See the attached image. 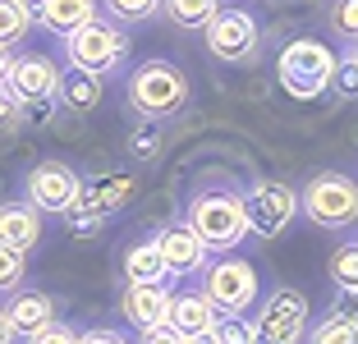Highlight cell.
Here are the masks:
<instances>
[{
	"mask_svg": "<svg viewBox=\"0 0 358 344\" xmlns=\"http://www.w3.org/2000/svg\"><path fill=\"white\" fill-rule=\"evenodd\" d=\"M184 225L198 234V243L207 252H234L243 243V234H248V225H243V193L230 184L198 188Z\"/></svg>",
	"mask_w": 358,
	"mask_h": 344,
	"instance_id": "6da1fadb",
	"label": "cell"
},
{
	"mask_svg": "<svg viewBox=\"0 0 358 344\" xmlns=\"http://www.w3.org/2000/svg\"><path fill=\"white\" fill-rule=\"evenodd\" d=\"M340 55L317 37H294L275 55V83L285 87V96L294 101H322L331 92V73H336Z\"/></svg>",
	"mask_w": 358,
	"mask_h": 344,
	"instance_id": "7a4b0ae2",
	"label": "cell"
},
{
	"mask_svg": "<svg viewBox=\"0 0 358 344\" xmlns=\"http://www.w3.org/2000/svg\"><path fill=\"white\" fill-rule=\"evenodd\" d=\"M198 275H202V289L198 294L221 317H243L257 303V289H262L257 266L248 257H234V252H216V257H211Z\"/></svg>",
	"mask_w": 358,
	"mask_h": 344,
	"instance_id": "3957f363",
	"label": "cell"
},
{
	"mask_svg": "<svg viewBox=\"0 0 358 344\" xmlns=\"http://www.w3.org/2000/svg\"><path fill=\"white\" fill-rule=\"evenodd\" d=\"M129 106L148 120H170L189 106V78L170 60H148L129 73Z\"/></svg>",
	"mask_w": 358,
	"mask_h": 344,
	"instance_id": "277c9868",
	"label": "cell"
},
{
	"mask_svg": "<svg viewBox=\"0 0 358 344\" xmlns=\"http://www.w3.org/2000/svg\"><path fill=\"white\" fill-rule=\"evenodd\" d=\"M299 207H303L322 229L358 225V179L340 175V170H322V175H313L308 188L299 193Z\"/></svg>",
	"mask_w": 358,
	"mask_h": 344,
	"instance_id": "5b68a950",
	"label": "cell"
},
{
	"mask_svg": "<svg viewBox=\"0 0 358 344\" xmlns=\"http://www.w3.org/2000/svg\"><path fill=\"white\" fill-rule=\"evenodd\" d=\"M64 55H69V64L74 69H87V73H110V69H120L124 64V55H129V37L115 28L110 19H101L96 14L92 23H83V28H74L69 37H64Z\"/></svg>",
	"mask_w": 358,
	"mask_h": 344,
	"instance_id": "8992f818",
	"label": "cell"
},
{
	"mask_svg": "<svg viewBox=\"0 0 358 344\" xmlns=\"http://www.w3.org/2000/svg\"><path fill=\"white\" fill-rule=\"evenodd\" d=\"M299 216V193L285 179H257L243 193V225L257 239H275L289 229V220Z\"/></svg>",
	"mask_w": 358,
	"mask_h": 344,
	"instance_id": "52a82bcc",
	"label": "cell"
},
{
	"mask_svg": "<svg viewBox=\"0 0 358 344\" xmlns=\"http://www.w3.org/2000/svg\"><path fill=\"white\" fill-rule=\"evenodd\" d=\"M262 46V28L248 10H216L207 23V51L221 64H248Z\"/></svg>",
	"mask_w": 358,
	"mask_h": 344,
	"instance_id": "ba28073f",
	"label": "cell"
},
{
	"mask_svg": "<svg viewBox=\"0 0 358 344\" xmlns=\"http://www.w3.org/2000/svg\"><path fill=\"white\" fill-rule=\"evenodd\" d=\"M303 331H308V299L299 289H275L253 317V335L262 344H299Z\"/></svg>",
	"mask_w": 358,
	"mask_h": 344,
	"instance_id": "9c48e42d",
	"label": "cell"
},
{
	"mask_svg": "<svg viewBox=\"0 0 358 344\" xmlns=\"http://www.w3.org/2000/svg\"><path fill=\"white\" fill-rule=\"evenodd\" d=\"M78 188H83V179H78L74 166H64V161H42V166H32L28 175V198L37 211H60V216H69L78 202Z\"/></svg>",
	"mask_w": 358,
	"mask_h": 344,
	"instance_id": "30bf717a",
	"label": "cell"
},
{
	"mask_svg": "<svg viewBox=\"0 0 358 344\" xmlns=\"http://www.w3.org/2000/svg\"><path fill=\"white\" fill-rule=\"evenodd\" d=\"M55 83H60V64H55L46 51H23V55H14L10 78H5V87L19 96V106H28V101H51V96H55Z\"/></svg>",
	"mask_w": 358,
	"mask_h": 344,
	"instance_id": "8fae6325",
	"label": "cell"
},
{
	"mask_svg": "<svg viewBox=\"0 0 358 344\" xmlns=\"http://www.w3.org/2000/svg\"><path fill=\"white\" fill-rule=\"evenodd\" d=\"M138 175H101L96 184H83L78 188V202H74V211H83V216H110V211H124L129 202L138 198Z\"/></svg>",
	"mask_w": 358,
	"mask_h": 344,
	"instance_id": "7c38bea8",
	"label": "cell"
},
{
	"mask_svg": "<svg viewBox=\"0 0 358 344\" xmlns=\"http://www.w3.org/2000/svg\"><path fill=\"white\" fill-rule=\"evenodd\" d=\"M157 248H161V261H166V275H198L211 257L189 225H166L157 234Z\"/></svg>",
	"mask_w": 358,
	"mask_h": 344,
	"instance_id": "4fadbf2b",
	"label": "cell"
},
{
	"mask_svg": "<svg viewBox=\"0 0 358 344\" xmlns=\"http://www.w3.org/2000/svg\"><path fill=\"white\" fill-rule=\"evenodd\" d=\"M0 313H5V322H10L14 335L28 340V335H37L42 326L55 322V303H51V294H42V289H14Z\"/></svg>",
	"mask_w": 358,
	"mask_h": 344,
	"instance_id": "5bb4252c",
	"label": "cell"
},
{
	"mask_svg": "<svg viewBox=\"0 0 358 344\" xmlns=\"http://www.w3.org/2000/svg\"><path fill=\"white\" fill-rule=\"evenodd\" d=\"M23 10L32 23H46L51 32L69 37L74 28L96 19V0H23Z\"/></svg>",
	"mask_w": 358,
	"mask_h": 344,
	"instance_id": "9a60e30c",
	"label": "cell"
},
{
	"mask_svg": "<svg viewBox=\"0 0 358 344\" xmlns=\"http://www.w3.org/2000/svg\"><path fill=\"white\" fill-rule=\"evenodd\" d=\"M166 308H170L166 285H124V294H120V317L134 331H148V326L166 322Z\"/></svg>",
	"mask_w": 358,
	"mask_h": 344,
	"instance_id": "2e32d148",
	"label": "cell"
},
{
	"mask_svg": "<svg viewBox=\"0 0 358 344\" xmlns=\"http://www.w3.org/2000/svg\"><path fill=\"white\" fill-rule=\"evenodd\" d=\"M42 239V211L32 202H0V243L28 257Z\"/></svg>",
	"mask_w": 358,
	"mask_h": 344,
	"instance_id": "e0dca14e",
	"label": "cell"
},
{
	"mask_svg": "<svg viewBox=\"0 0 358 344\" xmlns=\"http://www.w3.org/2000/svg\"><path fill=\"white\" fill-rule=\"evenodd\" d=\"M216 322H221V313L211 308L207 299H202L198 289H184V294H170V308H166V326H175L184 340L189 335H207L216 331Z\"/></svg>",
	"mask_w": 358,
	"mask_h": 344,
	"instance_id": "ac0fdd59",
	"label": "cell"
},
{
	"mask_svg": "<svg viewBox=\"0 0 358 344\" xmlns=\"http://www.w3.org/2000/svg\"><path fill=\"white\" fill-rule=\"evenodd\" d=\"M124 285H166V261H161L157 239H143V243H129L124 248Z\"/></svg>",
	"mask_w": 358,
	"mask_h": 344,
	"instance_id": "d6986e66",
	"label": "cell"
},
{
	"mask_svg": "<svg viewBox=\"0 0 358 344\" xmlns=\"http://www.w3.org/2000/svg\"><path fill=\"white\" fill-rule=\"evenodd\" d=\"M55 96H60L55 106H64V110H74V115H87L101 106V78L87 69H69V73H60Z\"/></svg>",
	"mask_w": 358,
	"mask_h": 344,
	"instance_id": "ffe728a7",
	"label": "cell"
},
{
	"mask_svg": "<svg viewBox=\"0 0 358 344\" xmlns=\"http://www.w3.org/2000/svg\"><path fill=\"white\" fill-rule=\"evenodd\" d=\"M216 10H221V0H161V14L175 28H207Z\"/></svg>",
	"mask_w": 358,
	"mask_h": 344,
	"instance_id": "44dd1931",
	"label": "cell"
},
{
	"mask_svg": "<svg viewBox=\"0 0 358 344\" xmlns=\"http://www.w3.org/2000/svg\"><path fill=\"white\" fill-rule=\"evenodd\" d=\"M28 32H32L28 10H23L19 0H0V46L10 51V46L28 42Z\"/></svg>",
	"mask_w": 358,
	"mask_h": 344,
	"instance_id": "7402d4cb",
	"label": "cell"
},
{
	"mask_svg": "<svg viewBox=\"0 0 358 344\" xmlns=\"http://www.w3.org/2000/svg\"><path fill=\"white\" fill-rule=\"evenodd\" d=\"M308 344H358V322H345V317H327L308 331Z\"/></svg>",
	"mask_w": 358,
	"mask_h": 344,
	"instance_id": "603a6c76",
	"label": "cell"
},
{
	"mask_svg": "<svg viewBox=\"0 0 358 344\" xmlns=\"http://www.w3.org/2000/svg\"><path fill=\"white\" fill-rule=\"evenodd\" d=\"M101 5L115 23H143L152 14H161V0H101Z\"/></svg>",
	"mask_w": 358,
	"mask_h": 344,
	"instance_id": "cb8c5ba5",
	"label": "cell"
},
{
	"mask_svg": "<svg viewBox=\"0 0 358 344\" xmlns=\"http://www.w3.org/2000/svg\"><path fill=\"white\" fill-rule=\"evenodd\" d=\"M331 32L358 46V0H331Z\"/></svg>",
	"mask_w": 358,
	"mask_h": 344,
	"instance_id": "d4e9b609",
	"label": "cell"
},
{
	"mask_svg": "<svg viewBox=\"0 0 358 344\" xmlns=\"http://www.w3.org/2000/svg\"><path fill=\"white\" fill-rule=\"evenodd\" d=\"M331 280H336L340 289L358 285V243H349V248H340L336 257H331Z\"/></svg>",
	"mask_w": 358,
	"mask_h": 344,
	"instance_id": "484cf974",
	"label": "cell"
},
{
	"mask_svg": "<svg viewBox=\"0 0 358 344\" xmlns=\"http://www.w3.org/2000/svg\"><path fill=\"white\" fill-rule=\"evenodd\" d=\"M23 285V252L0 243V294H14Z\"/></svg>",
	"mask_w": 358,
	"mask_h": 344,
	"instance_id": "4316f807",
	"label": "cell"
},
{
	"mask_svg": "<svg viewBox=\"0 0 358 344\" xmlns=\"http://www.w3.org/2000/svg\"><path fill=\"white\" fill-rule=\"evenodd\" d=\"M331 87H336L345 101H358V60L354 55H345V60H336V73H331Z\"/></svg>",
	"mask_w": 358,
	"mask_h": 344,
	"instance_id": "83f0119b",
	"label": "cell"
},
{
	"mask_svg": "<svg viewBox=\"0 0 358 344\" xmlns=\"http://www.w3.org/2000/svg\"><path fill=\"white\" fill-rule=\"evenodd\" d=\"M28 344H78V331L69 322H51V326H42L37 335H28Z\"/></svg>",
	"mask_w": 358,
	"mask_h": 344,
	"instance_id": "f1b7e54d",
	"label": "cell"
},
{
	"mask_svg": "<svg viewBox=\"0 0 358 344\" xmlns=\"http://www.w3.org/2000/svg\"><path fill=\"white\" fill-rule=\"evenodd\" d=\"M331 317H345V322H358V285H349V289H336V303H331Z\"/></svg>",
	"mask_w": 358,
	"mask_h": 344,
	"instance_id": "f546056e",
	"label": "cell"
},
{
	"mask_svg": "<svg viewBox=\"0 0 358 344\" xmlns=\"http://www.w3.org/2000/svg\"><path fill=\"white\" fill-rule=\"evenodd\" d=\"M161 152V138L152 134V129H143V134H134L129 138V157H138V161H152Z\"/></svg>",
	"mask_w": 358,
	"mask_h": 344,
	"instance_id": "4dcf8cb0",
	"label": "cell"
},
{
	"mask_svg": "<svg viewBox=\"0 0 358 344\" xmlns=\"http://www.w3.org/2000/svg\"><path fill=\"white\" fill-rule=\"evenodd\" d=\"M23 120V106H19V96L10 92V87L0 83V129H14Z\"/></svg>",
	"mask_w": 358,
	"mask_h": 344,
	"instance_id": "1f68e13d",
	"label": "cell"
},
{
	"mask_svg": "<svg viewBox=\"0 0 358 344\" xmlns=\"http://www.w3.org/2000/svg\"><path fill=\"white\" fill-rule=\"evenodd\" d=\"M138 344H184V335H179L175 326L157 322V326H148V331H138Z\"/></svg>",
	"mask_w": 358,
	"mask_h": 344,
	"instance_id": "d6a6232c",
	"label": "cell"
},
{
	"mask_svg": "<svg viewBox=\"0 0 358 344\" xmlns=\"http://www.w3.org/2000/svg\"><path fill=\"white\" fill-rule=\"evenodd\" d=\"M216 344H248V326H243L239 317H230V322H216Z\"/></svg>",
	"mask_w": 358,
	"mask_h": 344,
	"instance_id": "836d02e7",
	"label": "cell"
},
{
	"mask_svg": "<svg viewBox=\"0 0 358 344\" xmlns=\"http://www.w3.org/2000/svg\"><path fill=\"white\" fill-rule=\"evenodd\" d=\"M78 344H129V335L115 331V326H96V331H83V335H78Z\"/></svg>",
	"mask_w": 358,
	"mask_h": 344,
	"instance_id": "e575fe53",
	"label": "cell"
},
{
	"mask_svg": "<svg viewBox=\"0 0 358 344\" xmlns=\"http://www.w3.org/2000/svg\"><path fill=\"white\" fill-rule=\"evenodd\" d=\"M69 229H74L78 239H87V234H96V229H101V216H83V211H69Z\"/></svg>",
	"mask_w": 358,
	"mask_h": 344,
	"instance_id": "d590c367",
	"label": "cell"
},
{
	"mask_svg": "<svg viewBox=\"0 0 358 344\" xmlns=\"http://www.w3.org/2000/svg\"><path fill=\"white\" fill-rule=\"evenodd\" d=\"M51 110H55V101H28L23 106V120H28V124H46Z\"/></svg>",
	"mask_w": 358,
	"mask_h": 344,
	"instance_id": "8d00e7d4",
	"label": "cell"
},
{
	"mask_svg": "<svg viewBox=\"0 0 358 344\" xmlns=\"http://www.w3.org/2000/svg\"><path fill=\"white\" fill-rule=\"evenodd\" d=\"M10 64H14V55L5 51V46H0V83H5V78H10Z\"/></svg>",
	"mask_w": 358,
	"mask_h": 344,
	"instance_id": "74e56055",
	"label": "cell"
},
{
	"mask_svg": "<svg viewBox=\"0 0 358 344\" xmlns=\"http://www.w3.org/2000/svg\"><path fill=\"white\" fill-rule=\"evenodd\" d=\"M184 344H216V331H207V335H189Z\"/></svg>",
	"mask_w": 358,
	"mask_h": 344,
	"instance_id": "f35d334b",
	"label": "cell"
},
{
	"mask_svg": "<svg viewBox=\"0 0 358 344\" xmlns=\"http://www.w3.org/2000/svg\"><path fill=\"white\" fill-rule=\"evenodd\" d=\"M14 340V331H10V322H5V313H0V344H10Z\"/></svg>",
	"mask_w": 358,
	"mask_h": 344,
	"instance_id": "ab89813d",
	"label": "cell"
},
{
	"mask_svg": "<svg viewBox=\"0 0 358 344\" xmlns=\"http://www.w3.org/2000/svg\"><path fill=\"white\" fill-rule=\"evenodd\" d=\"M354 60H358V46H354Z\"/></svg>",
	"mask_w": 358,
	"mask_h": 344,
	"instance_id": "60d3db41",
	"label": "cell"
},
{
	"mask_svg": "<svg viewBox=\"0 0 358 344\" xmlns=\"http://www.w3.org/2000/svg\"><path fill=\"white\" fill-rule=\"evenodd\" d=\"M19 5H23V0H19Z\"/></svg>",
	"mask_w": 358,
	"mask_h": 344,
	"instance_id": "b9f144b4",
	"label": "cell"
}]
</instances>
